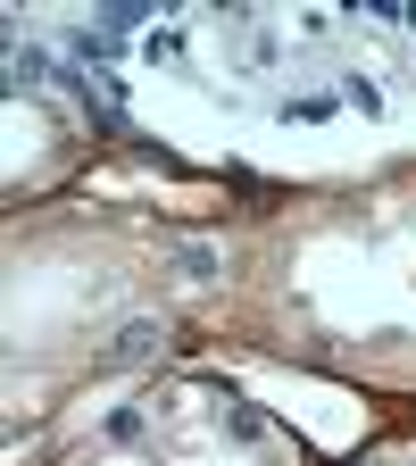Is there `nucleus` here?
Listing matches in <instances>:
<instances>
[{"label":"nucleus","instance_id":"nucleus-1","mask_svg":"<svg viewBox=\"0 0 416 466\" xmlns=\"http://www.w3.org/2000/svg\"><path fill=\"white\" fill-rule=\"evenodd\" d=\"M167 283H184V291H208V283H225V250L217 242H167Z\"/></svg>","mask_w":416,"mask_h":466},{"label":"nucleus","instance_id":"nucleus-2","mask_svg":"<svg viewBox=\"0 0 416 466\" xmlns=\"http://www.w3.org/2000/svg\"><path fill=\"white\" fill-rule=\"evenodd\" d=\"M158 350H167V325H158V317H126V325H117V341H108V359H117V367H142V359H158Z\"/></svg>","mask_w":416,"mask_h":466},{"label":"nucleus","instance_id":"nucleus-3","mask_svg":"<svg viewBox=\"0 0 416 466\" xmlns=\"http://www.w3.org/2000/svg\"><path fill=\"white\" fill-rule=\"evenodd\" d=\"M142 425H150V408H117V417H108V441H142Z\"/></svg>","mask_w":416,"mask_h":466}]
</instances>
